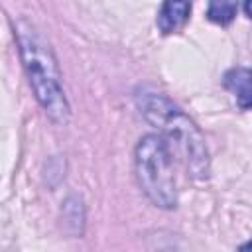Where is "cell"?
Here are the masks:
<instances>
[{
	"mask_svg": "<svg viewBox=\"0 0 252 252\" xmlns=\"http://www.w3.org/2000/svg\"><path fill=\"white\" fill-rule=\"evenodd\" d=\"M136 175L146 197L159 209H175L177 189L169 142L161 134H148L136 146Z\"/></svg>",
	"mask_w": 252,
	"mask_h": 252,
	"instance_id": "3",
	"label": "cell"
},
{
	"mask_svg": "<svg viewBox=\"0 0 252 252\" xmlns=\"http://www.w3.org/2000/svg\"><path fill=\"white\" fill-rule=\"evenodd\" d=\"M136 106L140 108L142 116L152 126H156L171 146H175L189 175L195 179H207L211 171L209 152L201 132L189 120V116L183 114V110L175 106L165 94L148 87L136 93Z\"/></svg>",
	"mask_w": 252,
	"mask_h": 252,
	"instance_id": "2",
	"label": "cell"
},
{
	"mask_svg": "<svg viewBox=\"0 0 252 252\" xmlns=\"http://www.w3.org/2000/svg\"><path fill=\"white\" fill-rule=\"evenodd\" d=\"M224 87L234 94L240 108H252V69L234 67L224 73Z\"/></svg>",
	"mask_w": 252,
	"mask_h": 252,
	"instance_id": "5",
	"label": "cell"
},
{
	"mask_svg": "<svg viewBox=\"0 0 252 252\" xmlns=\"http://www.w3.org/2000/svg\"><path fill=\"white\" fill-rule=\"evenodd\" d=\"M191 14V0H163L158 14V28L161 33H173L185 26Z\"/></svg>",
	"mask_w": 252,
	"mask_h": 252,
	"instance_id": "4",
	"label": "cell"
},
{
	"mask_svg": "<svg viewBox=\"0 0 252 252\" xmlns=\"http://www.w3.org/2000/svg\"><path fill=\"white\" fill-rule=\"evenodd\" d=\"M244 12L248 18H252V0H244Z\"/></svg>",
	"mask_w": 252,
	"mask_h": 252,
	"instance_id": "7",
	"label": "cell"
},
{
	"mask_svg": "<svg viewBox=\"0 0 252 252\" xmlns=\"http://www.w3.org/2000/svg\"><path fill=\"white\" fill-rule=\"evenodd\" d=\"M238 10V0H209L207 18L219 26H226L234 20Z\"/></svg>",
	"mask_w": 252,
	"mask_h": 252,
	"instance_id": "6",
	"label": "cell"
},
{
	"mask_svg": "<svg viewBox=\"0 0 252 252\" xmlns=\"http://www.w3.org/2000/svg\"><path fill=\"white\" fill-rule=\"evenodd\" d=\"M14 33L35 98L53 122L65 124L69 120V102L49 41L35 28V24L26 18H18L14 22Z\"/></svg>",
	"mask_w": 252,
	"mask_h": 252,
	"instance_id": "1",
	"label": "cell"
},
{
	"mask_svg": "<svg viewBox=\"0 0 252 252\" xmlns=\"http://www.w3.org/2000/svg\"><path fill=\"white\" fill-rule=\"evenodd\" d=\"M250 248H252V240H250V242H246V244H242V246H240V250H250Z\"/></svg>",
	"mask_w": 252,
	"mask_h": 252,
	"instance_id": "8",
	"label": "cell"
}]
</instances>
